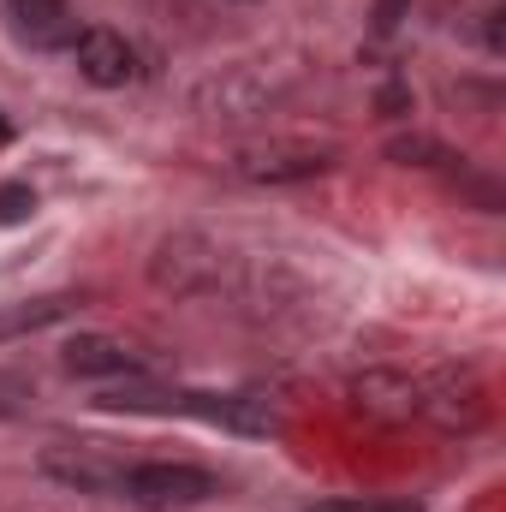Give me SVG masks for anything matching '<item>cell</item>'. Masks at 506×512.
<instances>
[{
	"label": "cell",
	"instance_id": "obj_1",
	"mask_svg": "<svg viewBox=\"0 0 506 512\" xmlns=\"http://www.w3.org/2000/svg\"><path fill=\"white\" fill-rule=\"evenodd\" d=\"M149 280L173 298H209L233 280V256L203 233H167L149 256Z\"/></svg>",
	"mask_w": 506,
	"mask_h": 512
},
{
	"label": "cell",
	"instance_id": "obj_2",
	"mask_svg": "<svg viewBox=\"0 0 506 512\" xmlns=\"http://www.w3.org/2000/svg\"><path fill=\"white\" fill-rule=\"evenodd\" d=\"M126 501L149 512H173V507H203V501H215L221 495V483H215V471H203V465H173V459H149V465H126Z\"/></svg>",
	"mask_w": 506,
	"mask_h": 512
},
{
	"label": "cell",
	"instance_id": "obj_3",
	"mask_svg": "<svg viewBox=\"0 0 506 512\" xmlns=\"http://www.w3.org/2000/svg\"><path fill=\"white\" fill-rule=\"evenodd\" d=\"M417 423H429V429H441V435H471V429L489 423V393H483L477 376H465V370H441V376L423 382V411H417Z\"/></svg>",
	"mask_w": 506,
	"mask_h": 512
},
{
	"label": "cell",
	"instance_id": "obj_4",
	"mask_svg": "<svg viewBox=\"0 0 506 512\" xmlns=\"http://www.w3.org/2000/svg\"><path fill=\"white\" fill-rule=\"evenodd\" d=\"M352 411L370 417V423H387V429L417 423V411H423V382L405 376V370H364V376H352Z\"/></svg>",
	"mask_w": 506,
	"mask_h": 512
},
{
	"label": "cell",
	"instance_id": "obj_5",
	"mask_svg": "<svg viewBox=\"0 0 506 512\" xmlns=\"http://www.w3.org/2000/svg\"><path fill=\"white\" fill-rule=\"evenodd\" d=\"M328 167H334V149H316V143H256L239 155V173L251 185H298Z\"/></svg>",
	"mask_w": 506,
	"mask_h": 512
},
{
	"label": "cell",
	"instance_id": "obj_6",
	"mask_svg": "<svg viewBox=\"0 0 506 512\" xmlns=\"http://www.w3.org/2000/svg\"><path fill=\"white\" fill-rule=\"evenodd\" d=\"M42 477H54V483H66V489H78V495H114L120 483H126V465L114 459V453H102V447H48L42 453Z\"/></svg>",
	"mask_w": 506,
	"mask_h": 512
},
{
	"label": "cell",
	"instance_id": "obj_7",
	"mask_svg": "<svg viewBox=\"0 0 506 512\" xmlns=\"http://www.w3.org/2000/svg\"><path fill=\"white\" fill-rule=\"evenodd\" d=\"M72 60H78V78L96 84V90H120V84H131V72H137L131 42L120 30H108V24L78 30V36H72Z\"/></svg>",
	"mask_w": 506,
	"mask_h": 512
},
{
	"label": "cell",
	"instance_id": "obj_8",
	"mask_svg": "<svg viewBox=\"0 0 506 512\" xmlns=\"http://www.w3.org/2000/svg\"><path fill=\"white\" fill-rule=\"evenodd\" d=\"M60 364H66V376H143V358L126 352L120 340H108V334H78L60 352Z\"/></svg>",
	"mask_w": 506,
	"mask_h": 512
},
{
	"label": "cell",
	"instance_id": "obj_9",
	"mask_svg": "<svg viewBox=\"0 0 506 512\" xmlns=\"http://www.w3.org/2000/svg\"><path fill=\"white\" fill-rule=\"evenodd\" d=\"M6 12H12V30H18L30 48H60V42L78 36L66 0H6Z\"/></svg>",
	"mask_w": 506,
	"mask_h": 512
},
{
	"label": "cell",
	"instance_id": "obj_10",
	"mask_svg": "<svg viewBox=\"0 0 506 512\" xmlns=\"http://www.w3.org/2000/svg\"><path fill=\"white\" fill-rule=\"evenodd\" d=\"M78 310L72 292H54V298H30V304H12L0 310V340H18V334H36V328H54Z\"/></svg>",
	"mask_w": 506,
	"mask_h": 512
},
{
	"label": "cell",
	"instance_id": "obj_11",
	"mask_svg": "<svg viewBox=\"0 0 506 512\" xmlns=\"http://www.w3.org/2000/svg\"><path fill=\"white\" fill-rule=\"evenodd\" d=\"M381 155H387L393 167H447V161H459L447 143H435V137H423V131H405V137H393Z\"/></svg>",
	"mask_w": 506,
	"mask_h": 512
},
{
	"label": "cell",
	"instance_id": "obj_12",
	"mask_svg": "<svg viewBox=\"0 0 506 512\" xmlns=\"http://www.w3.org/2000/svg\"><path fill=\"white\" fill-rule=\"evenodd\" d=\"M36 215V191L30 185H0V227H18Z\"/></svg>",
	"mask_w": 506,
	"mask_h": 512
},
{
	"label": "cell",
	"instance_id": "obj_13",
	"mask_svg": "<svg viewBox=\"0 0 506 512\" xmlns=\"http://www.w3.org/2000/svg\"><path fill=\"white\" fill-rule=\"evenodd\" d=\"M310 512H423L417 501H364V495H352V501H316Z\"/></svg>",
	"mask_w": 506,
	"mask_h": 512
},
{
	"label": "cell",
	"instance_id": "obj_14",
	"mask_svg": "<svg viewBox=\"0 0 506 512\" xmlns=\"http://www.w3.org/2000/svg\"><path fill=\"white\" fill-rule=\"evenodd\" d=\"M30 393H36V387L24 382V376H0V411H24Z\"/></svg>",
	"mask_w": 506,
	"mask_h": 512
},
{
	"label": "cell",
	"instance_id": "obj_15",
	"mask_svg": "<svg viewBox=\"0 0 506 512\" xmlns=\"http://www.w3.org/2000/svg\"><path fill=\"white\" fill-rule=\"evenodd\" d=\"M411 12V0H376V30L387 36V30H399V18Z\"/></svg>",
	"mask_w": 506,
	"mask_h": 512
},
{
	"label": "cell",
	"instance_id": "obj_16",
	"mask_svg": "<svg viewBox=\"0 0 506 512\" xmlns=\"http://www.w3.org/2000/svg\"><path fill=\"white\" fill-rule=\"evenodd\" d=\"M405 102H411V96H405V90H399V84H387V90H381V114H399V108H405Z\"/></svg>",
	"mask_w": 506,
	"mask_h": 512
},
{
	"label": "cell",
	"instance_id": "obj_17",
	"mask_svg": "<svg viewBox=\"0 0 506 512\" xmlns=\"http://www.w3.org/2000/svg\"><path fill=\"white\" fill-rule=\"evenodd\" d=\"M6 137H12V126H6V114H0V143H6Z\"/></svg>",
	"mask_w": 506,
	"mask_h": 512
}]
</instances>
